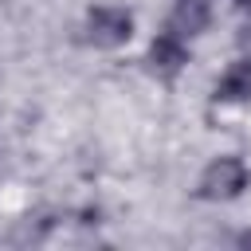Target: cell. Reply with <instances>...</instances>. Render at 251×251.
Masks as SVG:
<instances>
[{"instance_id":"1","label":"cell","mask_w":251,"mask_h":251,"mask_svg":"<svg viewBox=\"0 0 251 251\" xmlns=\"http://www.w3.org/2000/svg\"><path fill=\"white\" fill-rule=\"evenodd\" d=\"M247 180H251V173H247V165L239 157H220V161H212L204 169L200 196L204 200H231V196H239L247 188Z\"/></svg>"},{"instance_id":"3","label":"cell","mask_w":251,"mask_h":251,"mask_svg":"<svg viewBox=\"0 0 251 251\" xmlns=\"http://www.w3.org/2000/svg\"><path fill=\"white\" fill-rule=\"evenodd\" d=\"M184 59H188V51H184V39H180L176 31H161V35L153 39V47H149V63H153V71H161V75H176Z\"/></svg>"},{"instance_id":"6","label":"cell","mask_w":251,"mask_h":251,"mask_svg":"<svg viewBox=\"0 0 251 251\" xmlns=\"http://www.w3.org/2000/svg\"><path fill=\"white\" fill-rule=\"evenodd\" d=\"M239 4H243V8H247V12H251V0H239Z\"/></svg>"},{"instance_id":"4","label":"cell","mask_w":251,"mask_h":251,"mask_svg":"<svg viewBox=\"0 0 251 251\" xmlns=\"http://www.w3.org/2000/svg\"><path fill=\"white\" fill-rule=\"evenodd\" d=\"M216 98L220 102H243L251 98V59H239L224 71V78L216 82Z\"/></svg>"},{"instance_id":"2","label":"cell","mask_w":251,"mask_h":251,"mask_svg":"<svg viewBox=\"0 0 251 251\" xmlns=\"http://www.w3.org/2000/svg\"><path fill=\"white\" fill-rule=\"evenodd\" d=\"M129 35H133V20H129L126 8H110V4L90 8V16H86V39L94 47H118Z\"/></svg>"},{"instance_id":"5","label":"cell","mask_w":251,"mask_h":251,"mask_svg":"<svg viewBox=\"0 0 251 251\" xmlns=\"http://www.w3.org/2000/svg\"><path fill=\"white\" fill-rule=\"evenodd\" d=\"M208 27V0H176V12L169 20V31H176L180 39L184 35H196Z\"/></svg>"}]
</instances>
